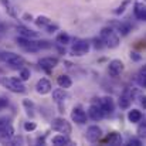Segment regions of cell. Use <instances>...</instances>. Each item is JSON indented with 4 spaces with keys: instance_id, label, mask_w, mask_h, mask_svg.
Here are the masks:
<instances>
[{
    "instance_id": "1",
    "label": "cell",
    "mask_w": 146,
    "mask_h": 146,
    "mask_svg": "<svg viewBox=\"0 0 146 146\" xmlns=\"http://www.w3.org/2000/svg\"><path fill=\"white\" fill-rule=\"evenodd\" d=\"M101 38L109 48H116L119 46V37L112 27H104L101 30Z\"/></svg>"
},
{
    "instance_id": "2",
    "label": "cell",
    "mask_w": 146,
    "mask_h": 146,
    "mask_svg": "<svg viewBox=\"0 0 146 146\" xmlns=\"http://www.w3.org/2000/svg\"><path fill=\"white\" fill-rule=\"evenodd\" d=\"M1 85L4 88H7L9 91L14 92V94H23L26 92V85L23 84V81L20 78H16V77H10V78H3L0 80Z\"/></svg>"
},
{
    "instance_id": "3",
    "label": "cell",
    "mask_w": 146,
    "mask_h": 146,
    "mask_svg": "<svg viewBox=\"0 0 146 146\" xmlns=\"http://www.w3.org/2000/svg\"><path fill=\"white\" fill-rule=\"evenodd\" d=\"M0 58L7 65H10L14 70H20L24 65V58L21 55H19V54H14V52H1L0 54Z\"/></svg>"
},
{
    "instance_id": "4",
    "label": "cell",
    "mask_w": 146,
    "mask_h": 146,
    "mask_svg": "<svg viewBox=\"0 0 146 146\" xmlns=\"http://www.w3.org/2000/svg\"><path fill=\"white\" fill-rule=\"evenodd\" d=\"M51 128L54 131L60 132V133H64V135H70L71 131H72L71 123L67 119H64V118H54L51 121Z\"/></svg>"
},
{
    "instance_id": "5",
    "label": "cell",
    "mask_w": 146,
    "mask_h": 146,
    "mask_svg": "<svg viewBox=\"0 0 146 146\" xmlns=\"http://www.w3.org/2000/svg\"><path fill=\"white\" fill-rule=\"evenodd\" d=\"M17 41V46L21 47L24 51H29V52H37L38 51V47L36 44V41H33V38H27V37H17L16 38Z\"/></svg>"
},
{
    "instance_id": "6",
    "label": "cell",
    "mask_w": 146,
    "mask_h": 146,
    "mask_svg": "<svg viewBox=\"0 0 146 146\" xmlns=\"http://www.w3.org/2000/svg\"><path fill=\"white\" fill-rule=\"evenodd\" d=\"M88 51H90V43L87 40H77V43L71 48V54L77 57H82L88 54Z\"/></svg>"
},
{
    "instance_id": "7",
    "label": "cell",
    "mask_w": 146,
    "mask_h": 146,
    "mask_svg": "<svg viewBox=\"0 0 146 146\" xmlns=\"http://www.w3.org/2000/svg\"><path fill=\"white\" fill-rule=\"evenodd\" d=\"M125 70V65L121 60H112L109 64H108V74L112 77V78H116L119 77Z\"/></svg>"
},
{
    "instance_id": "8",
    "label": "cell",
    "mask_w": 146,
    "mask_h": 146,
    "mask_svg": "<svg viewBox=\"0 0 146 146\" xmlns=\"http://www.w3.org/2000/svg\"><path fill=\"white\" fill-rule=\"evenodd\" d=\"M98 105H99L101 109L104 111V115H112L113 111H115V104H113V99H112L111 97L99 98Z\"/></svg>"
},
{
    "instance_id": "9",
    "label": "cell",
    "mask_w": 146,
    "mask_h": 146,
    "mask_svg": "<svg viewBox=\"0 0 146 146\" xmlns=\"http://www.w3.org/2000/svg\"><path fill=\"white\" fill-rule=\"evenodd\" d=\"M71 119H72V122H75L78 125H84L87 122V112L81 106H75L71 112Z\"/></svg>"
},
{
    "instance_id": "10",
    "label": "cell",
    "mask_w": 146,
    "mask_h": 146,
    "mask_svg": "<svg viewBox=\"0 0 146 146\" xmlns=\"http://www.w3.org/2000/svg\"><path fill=\"white\" fill-rule=\"evenodd\" d=\"M135 94H136V92L132 91V90H125L123 94L119 97V101H118L119 106H121L122 109H128V108L131 106V102H132V99H133V95H135Z\"/></svg>"
},
{
    "instance_id": "11",
    "label": "cell",
    "mask_w": 146,
    "mask_h": 146,
    "mask_svg": "<svg viewBox=\"0 0 146 146\" xmlns=\"http://www.w3.org/2000/svg\"><path fill=\"white\" fill-rule=\"evenodd\" d=\"M101 136H102V131H101V128L97 126V125H91V126L87 129V139H88L91 143L98 142V141L101 139Z\"/></svg>"
},
{
    "instance_id": "12",
    "label": "cell",
    "mask_w": 146,
    "mask_h": 146,
    "mask_svg": "<svg viewBox=\"0 0 146 146\" xmlns=\"http://www.w3.org/2000/svg\"><path fill=\"white\" fill-rule=\"evenodd\" d=\"M38 64L43 70L50 71V70H52L58 65V58H55V57H43V58L38 60Z\"/></svg>"
},
{
    "instance_id": "13",
    "label": "cell",
    "mask_w": 146,
    "mask_h": 146,
    "mask_svg": "<svg viewBox=\"0 0 146 146\" xmlns=\"http://www.w3.org/2000/svg\"><path fill=\"white\" fill-rule=\"evenodd\" d=\"M36 91L40 94V95H46L51 91V82H50L47 78H40L36 84Z\"/></svg>"
},
{
    "instance_id": "14",
    "label": "cell",
    "mask_w": 146,
    "mask_h": 146,
    "mask_svg": "<svg viewBox=\"0 0 146 146\" xmlns=\"http://www.w3.org/2000/svg\"><path fill=\"white\" fill-rule=\"evenodd\" d=\"M88 116L92 119V121H101L105 115H104V111L101 109L99 105H91L88 108Z\"/></svg>"
},
{
    "instance_id": "15",
    "label": "cell",
    "mask_w": 146,
    "mask_h": 146,
    "mask_svg": "<svg viewBox=\"0 0 146 146\" xmlns=\"http://www.w3.org/2000/svg\"><path fill=\"white\" fill-rule=\"evenodd\" d=\"M123 142L122 139V135L118 133V132H112L106 136V145H111V146H121Z\"/></svg>"
},
{
    "instance_id": "16",
    "label": "cell",
    "mask_w": 146,
    "mask_h": 146,
    "mask_svg": "<svg viewBox=\"0 0 146 146\" xmlns=\"http://www.w3.org/2000/svg\"><path fill=\"white\" fill-rule=\"evenodd\" d=\"M135 17L138 20L146 21V6H143L142 3H135V9H133Z\"/></svg>"
},
{
    "instance_id": "17",
    "label": "cell",
    "mask_w": 146,
    "mask_h": 146,
    "mask_svg": "<svg viewBox=\"0 0 146 146\" xmlns=\"http://www.w3.org/2000/svg\"><path fill=\"white\" fill-rule=\"evenodd\" d=\"M142 118H143V115H142V112L139 109H131L128 112V121L131 123H138V122L142 121Z\"/></svg>"
},
{
    "instance_id": "18",
    "label": "cell",
    "mask_w": 146,
    "mask_h": 146,
    "mask_svg": "<svg viewBox=\"0 0 146 146\" xmlns=\"http://www.w3.org/2000/svg\"><path fill=\"white\" fill-rule=\"evenodd\" d=\"M17 31H19L23 37H27V38H38V33L34 31V30H30V29H27V27L19 26V27H17Z\"/></svg>"
},
{
    "instance_id": "19",
    "label": "cell",
    "mask_w": 146,
    "mask_h": 146,
    "mask_svg": "<svg viewBox=\"0 0 146 146\" xmlns=\"http://www.w3.org/2000/svg\"><path fill=\"white\" fill-rule=\"evenodd\" d=\"M112 27H115L116 31L121 33V36H128L129 31H131V26L126 24V23H121V21H118V23H112Z\"/></svg>"
},
{
    "instance_id": "20",
    "label": "cell",
    "mask_w": 146,
    "mask_h": 146,
    "mask_svg": "<svg viewBox=\"0 0 146 146\" xmlns=\"http://www.w3.org/2000/svg\"><path fill=\"white\" fill-rule=\"evenodd\" d=\"M57 84L60 85V88H64V90H67V88H71V85H72V80L68 77V75H60L58 78H57Z\"/></svg>"
},
{
    "instance_id": "21",
    "label": "cell",
    "mask_w": 146,
    "mask_h": 146,
    "mask_svg": "<svg viewBox=\"0 0 146 146\" xmlns=\"http://www.w3.org/2000/svg\"><path fill=\"white\" fill-rule=\"evenodd\" d=\"M52 145L55 146H65L70 145V139H68V135H57L52 138Z\"/></svg>"
},
{
    "instance_id": "22",
    "label": "cell",
    "mask_w": 146,
    "mask_h": 146,
    "mask_svg": "<svg viewBox=\"0 0 146 146\" xmlns=\"http://www.w3.org/2000/svg\"><path fill=\"white\" fill-rule=\"evenodd\" d=\"M70 40H71V37H70L67 33H64V31H61V33L55 37V43H57L58 46H65V44L70 43Z\"/></svg>"
},
{
    "instance_id": "23",
    "label": "cell",
    "mask_w": 146,
    "mask_h": 146,
    "mask_svg": "<svg viewBox=\"0 0 146 146\" xmlns=\"http://www.w3.org/2000/svg\"><path fill=\"white\" fill-rule=\"evenodd\" d=\"M65 97H67V95H65V91H64V88H58V90H54V91H52V99H54L57 104L62 102Z\"/></svg>"
},
{
    "instance_id": "24",
    "label": "cell",
    "mask_w": 146,
    "mask_h": 146,
    "mask_svg": "<svg viewBox=\"0 0 146 146\" xmlns=\"http://www.w3.org/2000/svg\"><path fill=\"white\" fill-rule=\"evenodd\" d=\"M34 23L37 24V27H40V29H46L50 23H51V20H50L47 16H38V17L34 20Z\"/></svg>"
},
{
    "instance_id": "25",
    "label": "cell",
    "mask_w": 146,
    "mask_h": 146,
    "mask_svg": "<svg viewBox=\"0 0 146 146\" xmlns=\"http://www.w3.org/2000/svg\"><path fill=\"white\" fill-rule=\"evenodd\" d=\"M23 106L26 108V111H27V115L29 116H34V102L33 101H30V99H23Z\"/></svg>"
},
{
    "instance_id": "26",
    "label": "cell",
    "mask_w": 146,
    "mask_h": 146,
    "mask_svg": "<svg viewBox=\"0 0 146 146\" xmlns=\"http://www.w3.org/2000/svg\"><path fill=\"white\" fill-rule=\"evenodd\" d=\"M30 77H31V72H30V70L29 68H20V74H19V78L24 82V81H29L30 80Z\"/></svg>"
},
{
    "instance_id": "27",
    "label": "cell",
    "mask_w": 146,
    "mask_h": 146,
    "mask_svg": "<svg viewBox=\"0 0 146 146\" xmlns=\"http://www.w3.org/2000/svg\"><path fill=\"white\" fill-rule=\"evenodd\" d=\"M36 44H37L38 50H46L51 47V43L48 40H38V41H36Z\"/></svg>"
},
{
    "instance_id": "28",
    "label": "cell",
    "mask_w": 146,
    "mask_h": 146,
    "mask_svg": "<svg viewBox=\"0 0 146 146\" xmlns=\"http://www.w3.org/2000/svg\"><path fill=\"white\" fill-rule=\"evenodd\" d=\"M136 81H138L139 87L146 88V74H143V72H139V74H138V78H136Z\"/></svg>"
},
{
    "instance_id": "29",
    "label": "cell",
    "mask_w": 146,
    "mask_h": 146,
    "mask_svg": "<svg viewBox=\"0 0 146 146\" xmlns=\"http://www.w3.org/2000/svg\"><path fill=\"white\" fill-rule=\"evenodd\" d=\"M138 135H139V138H143L146 139V123H141L139 126H138Z\"/></svg>"
},
{
    "instance_id": "30",
    "label": "cell",
    "mask_w": 146,
    "mask_h": 146,
    "mask_svg": "<svg viewBox=\"0 0 146 146\" xmlns=\"http://www.w3.org/2000/svg\"><path fill=\"white\" fill-rule=\"evenodd\" d=\"M128 4H129V1H128V0H125V1L118 7V9H115V10H113V13H115V14H122V13L125 11V7H126Z\"/></svg>"
},
{
    "instance_id": "31",
    "label": "cell",
    "mask_w": 146,
    "mask_h": 146,
    "mask_svg": "<svg viewBox=\"0 0 146 146\" xmlns=\"http://www.w3.org/2000/svg\"><path fill=\"white\" fill-rule=\"evenodd\" d=\"M36 128H37L36 122H26V123H24V131H27V132H31V131H34Z\"/></svg>"
},
{
    "instance_id": "32",
    "label": "cell",
    "mask_w": 146,
    "mask_h": 146,
    "mask_svg": "<svg viewBox=\"0 0 146 146\" xmlns=\"http://www.w3.org/2000/svg\"><path fill=\"white\" fill-rule=\"evenodd\" d=\"M128 145L129 146H141L142 142H141V139H138V138H131V139L128 141Z\"/></svg>"
},
{
    "instance_id": "33",
    "label": "cell",
    "mask_w": 146,
    "mask_h": 146,
    "mask_svg": "<svg viewBox=\"0 0 146 146\" xmlns=\"http://www.w3.org/2000/svg\"><path fill=\"white\" fill-rule=\"evenodd\" d=\"M57 30H58V24H51V23H50L48 26L46 27V31H47V33H55Z\"/></svg>"
},
{
    "instance_id": "34",
    "label": "cell",
    "mask_w": 146,
    "mask_h": 146,
    "mask_svg": "<svg viewBox=\"0 0 146 146\" xmlns=\"http://www.w3.org/2000/svg\"><path fill=\"white\" fill-rule=\"evenodd\" d=\"M6 11L11 16V17H17V13H16V10H14V7H11L10 4L9 6H6Z\"/></svg>"
},
{
    "instance_id": "35",
    "label": "cell",
    "mask_w": 146,
    "mask_h": 146,
    "mask_svg": "<svg viewBox=\"0 0 146 146\" xmlns=\"http://www.w3.org/2000/svg\"><path fill=\"white\" fill-rule=\"evenodd\" d=\"M129 57H131V60H132V61H136V62H138V61H141V60H142V57H141V55H139V54H138V52H135V51H132V52H131V55H129Z\"/></svg>"
},
{
    "instance_id": "36",
    "label": "cell",
    "mask_w": 146,
    "mask_h": 146,
    "mask_svg": "<svg viewBox=\"0 0 146 146\" xmlns=\"http://www.w3.org/2000/svg\"><path fill=\"white\" fill-rule=\"evenodd\" d=\"M104 41H102V38H94V46L97 47V48H102L105 44H102Z\"/></svg>"
},
{
    "instance_id": "37",
    "label": "cell",
    "mask_w": 146,
    "mask_h": 146,
    "mask_svg": "<svg viewBox=\"0 0 146 146\" xmlns=\"http://www.w3.org/2000/svg\"><path fill=\"white\" fill-rule=\"evenodd\" d=\"M7 105H9V101L6 98H0V111L4 109V108H7Z\"/></svg>"
},
{
    "instance_id": "38",
    "label": "cell",
    "mask_w": 146,
    "mask_h": 146,
    "mask_svg": "<svg viewBox=\"0 0 146 146\" xmlns=\"http://www.w3.org/2000/svg\"><path fill=\"white\" fill-rule=\"evenodd\" d=\"M7 123H9V121H7V119H4V118H1V119H0V131H1Z\"/></svg>"
},
{
    "instance_id": "39",
    "label": "cell",
    "mask_w": 146,
    "mask_h": 146,
    "mask_svg": "<svg viewBox=\"0 0 146 146\" xmlns=\"http://www.w3.org/2000/svg\"><path fill=\"white\" fill-rule=\"evenodd\" d=\"M141 105L143 106V109H146V95H143V97H141Z\"/></svg>"
},
{
    "instance_id": "40",
    "label": "cell",
    "mask_w": 146,
    "mask_h": 146,
    "mask_svg": "<svg viewBox=\"0 0 146 146\" xmlns=\"http://www.w3.org/2000/svg\"><path fill=\"white\" fill-rule=\"evenodd\" d=\"M23 19H24L26 21H31V20H33V16H31V14H29V13H26V14L23 16Z\"/></svg>"
},
{
    "instance_id": "41",
    "label": "cell",
    "mask_w": 146,
    "mask_h": 146,
    "mask_svg": "<svg viewBox=\"0 0 146 146\" xmlns=\"http://www.w3.org/2000/svg\"><path fill=\"white\" fill-rule=\"evenodd\" d=\"M0 3H1V4H3V6H4V7H6V6H9V4H10V1H9V0H0Z\"/></svg>"
},
{
    "instance_id": "42",
    "label": "cell",
    "mask_w": 146,
    "mask_h": 146,
    "mask_svg": "<svg viewBox=\"0 0 146 146\" xmlns=\"http://www.w3.org/2000/svg\"><path fill=\"white\" fill-rule=\"evenodd\" d=\"M141 72H143V74H146V65H143V67L141 68Z\"/></svg>"
}]
</instances>
